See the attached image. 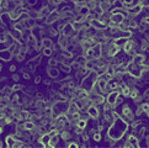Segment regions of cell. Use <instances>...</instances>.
<instances>
[{
	"label": "cell",
	"instance_id": "1",
	"mask_svg": "<svg viewBox=\"0 0 149 148\" xmlns=\"http://www.w3.org/2000/svg\"><path fill=\"white\" fill-rule=\"evenodd\" d=\"M128 121H126L124 119H122V116H118L113 120V122L110 125V130L107 132V137L106 140L107 142L110 140H113V141H120L122 136L126 133L128 128Z\"/></svg>",
	"mask_w": 149,
	"mask_h": 148
},
{
	"label": "cell",
	"instance_id": "2",
	"mask_svg": "<svg viewBox=\"0 0 149 148\" xmlns=\"http://www.w3.org/2000/svg\"><path fill=\"white\" fill-rule=\"evenodd\" d=\"M97 77H99V75H97V73L95 71H91L90 73H87L85 75V78H83V79H81V83H80L81 88H84V89H86V90L90 91L92 84H94V83L97 80Z\"/></svg>",
	"mask_w": 149,
	"mask_h": 148
},
{
	"label": "cell",
	"instance_id": "3",
	"mask_svg": "<svg viewBox=\"0 0 149 148\" xmlns=\"http://www.w3.org/2000/svg\"><path fill=\"white\" fill-rule=\"evenodd\" d=\"M124 17H126V14L122 12V11L111 14L110 20H109V22H107V26H110V27H117L120 24H122V22H123Z\"/></svg>",
	"mask_w": 149,
	"mask_h": 148
},
{
	"label": "cell",
	"instance_id": "4",
	"mask_svg": "<svg viewBox=\"0 0 149 148\" xmlns=\"http://www.w3.org/2000/svg\"><path fill=\"white\" fill-rule=\"evenodd\" d=\"M59 16H60V11L58 10V9H53V10L49 12V15L44 18L46 25L52 26L53 24H55V22L59 20Z\"/></svg>",
	"mask_w": 149,
	"mask_h": 148
},
{
	"label": "cell",
	"instance_id": "5",
	"mask_svg": "<svg viewBox=\"0 0 149 148\" xmlns=\"http://www.w3.org/2000/svg\"><path fill=\"white\" fill-rule=\"evenodd\" d=\"M121 116H122L126 121H129V122H132L133 120H134V112L132 111V109L129 108V105L127 104H124L122 106V111H121Z\"/></svg>",
	"mask_w": 149,
	"mask_h": 148
},
{
	"label": "cell",
	"instance_id": "6",
	"mask_svg": "<svg viewBox=\"0 0 149 148\" xmlns=\"http://www.w3.org/2000/svg\"><path fill=\"white\" fill-rule=\"evenodd\" d=\"M134 48H136V41H133L131 38L126 40L124 43H123V51L126 54H136V51H134Z\"/></svg>",
	"mask_w": 149,
	"mask_h": 148
},
{
	"label": "cell",
	"instance_id": "7",
	"mask_svg": "<svg viewBox=\"0 0 149 148\" xmlns=\"http://www.w3.org/2000/svg\"><path fill=\"white\" fill-rule=\"evenodd\" d=\"M123 147L126 148H131V147H134V148H138L139 147V140L132 133V135H128L127 138H126V142L123 143Z\"/></svg>",
	"mask_w": 149,
	"mask_h": 148
},
{
	"label": "cell",
	"instance_id": "8",
	"mask_svg": "<svg viewBox=\"0 0 149 148\" xmlns=\"http://www.w3.org/2000/svg\"><path fill=\"white\" fill-rule=\"evenodd\" d=\"M21 12H22V9L21 6H16L14 10H10V11H8V17H9V20H10L11 22H15L18 20V17H20L21 15Z\"/></svg>",
	"mask_w": 149,
	"mask_h": 148
},
{
	"label": "cell",
	"instance_id": "9",
	"mask_svg": "<svg viewBox=\"0 0 149 148\" xmlns=\"http://www.w3.org/2000/svg\"><path fill=\"white\" fill-rule=\"evenodd\" d=\"M86 112L87 115H89V117L92 119V120H97L100 117V111H99V106H96V105H90L89 108H87L86 110Z\"/></svg>",
	"mask_w": 149,
	"mask_h": 148
},
{
	"label": "cell",
	"instance_id": "10",
	"mask_svg": "<svg viewBox=\"0 0 149 148\" xmlns=\"http://www.w3.org/2000/svg\"><path fill=\"white\" fill-rule=\"evenodd\" d=\"M121 94L120 91L117 90H112V91H110L107 95H105L106 96V103H109L111 106H112V109H115V103H116V99H117V96Z\"/></svg>",
	"mask_w": 149,
	"mask_h": 148
},
{
	"label": "cell",
	"instance_id": "11",
	"mask_svg": "<svg viewBox=\"0 0 149 148\" xmlns=\"http://www.w3.org/2000/svg\"><path fill=\"white\" fill-rule=\"evenodd\" d=\"M144 59H146V54L144 53H136V54H133L131 61L133 64H136V66H143Z\"/></svg>",
	"mask_w": 149,
	"mask_h": 148
},
{
	"label": "cell",
	"instance_id": "12",
	"mask_svg": "<svg viewBox=\"0 0 149 148\" xmlns=\"http://www.w3.org/2000/svg\"><path fill=\"white\" fill-rule=\"evenodd\" d=\"M102 119H104L109 125L112 123V122H113V120H115V116H113V109L105 110V111H104V114H102Z\"/></svg>",
	"mask_w": 149,
	"mask_h": 148
},
{
	"label": "cell",
	"instance_id": "13",
	"mask_svg": "<svg viewBox=\"0 0 149 148\" xmlns=\"http://www.w3.org/2000/svg\"><path fill=\"white\" fill-rule=\"evenodd\" d=\"M17 141H18V136H16V135H9L5 138V146L9 147V148H14Z\"/></svg>",
	"mask_w": 149,
	"mask_h": 148
},
{
	"label": "cell",
	"instance_id": "14",
	"mask_svg": "<svg viewBox=\"0 0 149 148\" xmlns=\"http://www.w3.org/2000/svg\"><path fill=\"white\" fill-rule=\"evenodd\" d=\"M49 140H51V136L48 132H43L42 133V136L38 138V143L42 146V147H49Z\"/></svg>",
	"mask_w": 149,
	"mask_h": 148
},
{
	"label": "cell",
	"instance_id": "15",
	"mask_svg": "<svg viewBox=\"0 0 149 148\" xmlns=\"http://www.w3.org/2000/svg\"><path fill=\"white\" fill-rule=\"evenodd\" d=\"M14 58V56L11 53L10 49H4V51H0V59H1L3 62H10L11 59Z\"/></svg>",
	"mask_w": 149,
	"mask_h": 148
},
{
	"label": "cell",
	"instance_id": "16",
	"mask_svg": "<svg viewBox=\"0 0 149 148\" xmlns=\"http://www.w3.org/2000/svg\"><path fill=\"white\" fill-rule=\"evenodd\" d=\"M47 69V74L48 77L51 78V79H57V78L59 77V69L57 67H47L46 68Z\"/></svg>",
	"mask_w": 149,
	"mask_h": 148
},
{
	"label": "cell",
	"instance_id": "17",
	"mask_svg": "<svg viewBox=\"0 0 149 148\" xmlns=\"http://www.w3.org/2000/svg\"><path fill=\"white\" fill-rule=\"evenodd\" d=\"M53 43L54 42H53L52 37H49V36L42 37V40H41V45H42V47H43V48H52Z\"/></svg>",
	"mask_w": 149,
	"mask_h": 148
},
{
	"label": "cell",
	"instance_id": "18",
	"mask_svg": "<svg viewBox=\"0 0 149 148\" xmlns=\"http://www.w3.org/2000/svg\"><path fill=\"white\" fill-rule=\"evenodd\" d=\"M132 131H133V135L136 136L139 141H141L142 138L144 137V135H146V132H147V127H146V126H142L139 130H138V128H134V130H132Z\"/></svg>",
	"mask_w": 149,
	"mask_h": 148
},
{
	"label": "cell",
	"instance_id": "19",
	"mask_svg": "<svg viewBox=\"0 0 149 148\" xmlns=\"http://www.w3.org/2000/svg\"><path fill=\"white\" fill-rule=\"evenodd\" d=\"M87 73H90V71H87L85 67H80V68L77 69L75 78H77V79H83V78H85V75H86Z\"/></svg>",
	"mask_w": 149,
	"mask_h": 148
},
{
	"label": "cell",
	"instance_id": "20",
	"mask_svg": "<svg viewBox=\"0 0 149 148\" xmlns=\"http://www.w3.org/2000/svg\"><path fill=\"white\" fill-rule=\"evenodd\" d=\"M24 25H25V29H27V30H32L33 27L37 26V20H36V18L29 17L27 20L24 21Z\"/></svg>",
	"mask_w": 149,
	"mask_h": 148
},
{
	"label": "cell",
	"instance_id": "21",
	"mask_svg": "<svg viewBox=\"0 0 149 148\" xmlns=\"http://www.w3.org/2000/svg\"><path fill=\"white\" fill-rule=\"evenodd\" d=\"M59 137L62 138L64 142H68V141L72 138V132H70V130L64 128L63 131H60V132H59Z\"/></svg>",
	"mask_w": 149,
	"mask_h": 148
},
{
	"label": "cell",
	"instance_id": "22",
	"mask_svg": "<svg viewBox=\"0 0 149 148\" xmlns=\"http://www.w3.org/2000/svg\"><path fill=\"white\" fill-rule=\"evenodd\" d=\"M73 26H72V22H67V24H64L63 26V30L62 32H59V34H63V35H66L67 37H69L72 35V32H73Z\"/></svg>",
	"mask_w": 149,
	"mask_h": 148
},
{
	"label": "cell",
	"instance_id": "23",
	"mask_svg": "<svg viewBox=\"0 0 149 148\" xmlns=\"http://www.w3.org/2000/svg\"><path fill=\"white\" fill-rule=\"evenodd\" d=\"M52 11L51 9L48 8V5H43L42 6L40 10H38V12H40V18H46L48 15H49V12Z\"/></svg>",
	"mask_w": 149,
	"mask_h": 148
},
{
	"label": "cell",
	"instance_id": "24",
	"mask_svg": "<svg viewBox=\"0 0 149 148\" xmlns=\"http://www.w3.org/2000/svg\"><path fill=\"white\" fill-rule=\"evenodd\" d=\"M58 43L62 46V48H67V46L69 45L68 37H67L66 35H63V34H59V35H58Z\"/></svg>",
	"mask_w": 149,
	"mask_h": 148
},
{
	"label": "cell",
	"instance_id": "25",
	"mask_svg": "<svg viewBox=\"0 0 149 148\" xmlns=\"http://www.w3.org/2000/svg\"><path fill=\"white\" fill-rule=\"evenodd\" d=\"M9 11V1L8 0H0V15L8 14Z\"/></svg>",
	"mask_w": 149,
	"mask_h": 148
},
{
	"label": "cell",
	"instance_id": "26",
	"mask_svg": "<svg viewBox=\"0 0 149 148\" xmlns=\"http://www.w3.org/2000/svg\"><path fill=\"white\" fill-rule=\"evenodd\" d=\"M11 27H12L14 30L20 31V32H22L24 30H26V29H25V25H24V21H15V22H12Z\"/></svg>",
	"mask_w": 149,
	"mask_h": 148
},
{
	"label": "cell",
	"instance_id": "27",
	"mask_svg": "<svg viewBox=\"0 0 149 148\" xmlns=\"http://www.w3.org/2000/svg\"><path fill=\"white\" fill-rule=\"evenodd\" d=\"M4 42L8 45L9 48H10L11 46L15 43V40H14V37H12V35L10 34V32H6V34H5V38H4Z\"/></svg>",
	"mask_w": 149,
	"mask_h": 148
},
{
	"label": "cell",
	"instance_id": "28",
	"mask_svg": "<svg viewBox=\"0 0 149 148\" xmlns=\"http://www.w3.org/2000/svg\"><path fill=\"white\" fill-rule=\"evenodd\" d=\"M92 52H94V58H100L101 57V45L96 43L92 46Z\"/></svg>",
	"mask_w": 149,
	"mask_h": 148
},
{
	"label": "cell",
	"instance_id": "29",
	"mask_svg": "<svg viewBox=\"0 0 149 148\" xmlns=\"http://www.w3.org/2000/svg\"><path fill=\"white\" fill-rule=\"evenodd\" d=\"M86 61H87V59L85 58V56H84V54H79V56H77V57H75V62H77L80 67H84V66H85Z\"/></svg>",
	"mask_w": 149,
	"mask_h": 148
},
{
	"label": "cell",
	"instance_id": "30",
	"mask_svg": "<svg viewBox=\"0 0 149 148\" xmlns=\"http://www.w3.org/2000/svg\"><path fill=\"white\" fill-rule=\"evenodd\" d=\"M24 127H25V130H27V131H31L33 127H36V125H35V122L33 121H31V120H25L24 122Z\"/></svg>",
	"mask_w": 149,
	"mask_h": 148
},
{
	"label": "cell",
	"instance_id": "31",
	"mask_svg": "<svg viewBox=\"0 0 149 148\" xmlns=\"http://www.w3.org/2000/svg\"><path fill=\"white\" fill-rule=\"evenodd\" d=\"M60 140L59 135H55V136H51V140H49V147H55L58 145V142Z\"/></svg>",
	"mask_w": 149,
	"mask_h": 148
},
{
	"label": "cell",
	"instance_id": "32",
	"mask_svg": "<svg viewBox=\"0 0 149 148\" xmlns=\"http://www.w3.org/2000/svg\"><path fill=\"white\" fill-rule=\"evenodd\" d=\"M138 95H139V89H138L137 86H133L132 89H131V92H129V96H128V98H131V99L133 100V99H136Z\"/></svg>",
	"mask_w": 149,
	"mask_h": 148
},
{
	"label": "cell",
	"instance_id": "33",
	"mask_svg": "<svg viewBox=\"0 0 149 148\" xmlns=\"http://www.w3.org/2000/svg\"><path fill=\"white\" fill-rule=\"evenodd\" d=\"M59 54H62L63 57H66V58H74L73 52H70V51L67 49V48H63L62 51H60V53H59Z\"/></svg>",
	"mask_w": 149,
	"mask_h": 148
},
{
	"label": "cell",
	"instance_id": "34",
	"mask_svg": "<svg viewBox=\"0 0 149 148\" xmlns=\"http://www.w3.org/2000/svg\"><path fill=\"white\" fill-rule=\"evenodd\" d=\"M58 64H59V62H58L57 57H54V56L49 57V59H48V66H49V67H57Z\"/></svg>",
	"mask_w": 149,
	"mask_h": 148
},
{
	"label": "cell",
	"instance_id": "35",
	"mask_svg": "<svg viewBox=\"0 0 149 148\" xmlns=\"http://www.w3.org/2000/svg\"><path fill=\"white\" fill-rule=\"evenodd\" d=\"M1 91H3V95H4V96H9V98H10L11 94L14 92V91H12V88H11V86H9V85H6Z\"/></svg>",
	"mask_w": 149,
	"mask_h": 148
},
{
	"label": "cell",
	"instance_id": "36",
	"mask_svg": "<svg viewBox=\"0 0 149 148\" xmlns=\"http://www.w3.org/2000/svg\"><path fill=\"white\" fill-rule=\"evenodd\" d=\"M75 125H77L78 127H80V128H84V130H85V128L87 127V121H86V120H83V119H79V120H78V122H77Z\"/></svg>",
	"mask_w": 149,
	"mask_h": 148
},
{
	"label": "cell",
	"instance_id": "37",
	"mask_svg": "<svg viewBox=\"0 0 149 148\" xmlns=\"http://www.w3.org/2000/svg\"><path fill=\"white\" fill-rule=\"evenodd\" d=\"M27 12H29V16L32 17V18H36V20H37V18H40V12H38V10H32V9H30V10L27 11Z\"/></svg>",
	"mask_w": 149,
	"mask_h": 148
},
{
	"label": "cell",
	"instance_id": "38",
	"mask_svg": "<svg viewBox=\"0 0 149 148\" xmlns=\"http://www.w3.org/2000/svg\"><path fill=\"white\" fill-rule=\"evenodd\" d=\"M42 52H43V56H46V57H52V56H54V52L52 48H43L42 49Z\"/></svg>",
	"mask_w": 149,
	"mask_h": 148
},
{
	"label": "cell",
	"instance_id": "39",
	"mask_svg": "<svg viewBox=\"0 0 149 148\" xmlns=\"http://www.w3.org/2000/svg\"><path fill=\"white\" fill-rule=\"evenodd\" d=\"M89 11H90V10H89V8H87L86 5L81 6V8L78 10V12H79V14H81V15H84V16H86L87 14H89Z\"/></svg>",
	"mask_w": 149,
	"mask_h": 148
},
{
	"label": "cell",
	"instance_id": "40",
	"mask_svg": "<svg viewBox=\"0 0 149 148\" xmlns=\"http://www.w3.org/2000/svg\"><path fill=\"white\" fill-rule=\"evenodd\" d=\"M60 68H62V71L64 72V73H70L73 69H72V67L69 66V64H63V63H60Z\"/></svg>",
	"mask_w": 149,
	"mask_h": 148
},
{
	"label": "cell",
	"instance_id": "41",
	"mask_svg": "<svg viewBox=\"0 0 149 148\" xmlns=\"http://www.w3.org/2000/svg\"><path fill=\"white\" fill-rule=\"evenodd\" d=\"M52 49H53V52H54V54H55V53H60V51H62L63 48H62V46H60V45L57 42V43H53Z\"/></svg>",
	"mask_w": 149,
	"mask_h": 148
},
{
	"label": "cell",
	"instance_id": "42",
	"mask_svg": "<svg viewBox=\"0 0 149 148\" xmlns=\"http://www.w3.org/2000/svg\"><path fill=\"white\" fill-rule=\"evenodd\" d=\"M29 17H30V16H29V12H27V11H22L17 21H25V20H27Z\"/></svg>",
	"mask_w": 149,
	"mask_h": 148
},
{
	"label": "cell",
	"instance_id": "43",
	"mask_svg": "<svg viewBox=\"0 0 149 148\" xmlns=\"http://www.w3.org/2000/svg\"><path fill=\"white\" fill-rule=\"evenodd\" d=\"M12 91H20V90H24L25 89V86L24 85H21V84H18V83H16L15 85H12Z\"/></svg>",
	"mask_w": 149,
	"mask_h": 148
},
{
	"label": "cell",
	"instance_id": "44",
	"mask_svg": "<svg viewBox=\"0 0 149 148\" xmlns=\"http://www.w3.org/2000/svg\"><path fill=\"white\" fill-rule=\"evenodd\" d=\"M143 100H144V98H143V95H141V94H139V95L137 96V98H136V99H133V103H134V104H136V105H141V104L143 103Z\"/></svg>",
	"mask_w": 149,
	"mask_h": 148
},
{
	"label": "cell",
	"instance_id": "45",
	"mask_svg": "<svg viewBox=\"0 0 149 148\" xmlns=\"http://www.w3.org/2000/svg\"><path fill=\"white\" fill-rule=\"evenodd\" d=\"M6 32H9V29L5 24H0V35H5Z\"/></svg>",
	"mask_w": 149,
	"mask_h": 148
},
{
	"label": "cell",
	"instance_id": "46",
	"mask_svg": "<svg viewBox=\"0 0 149 148\" xmlns=\"http://www.w3.org/2000/svg\"><path fill=\"white\" fill-rule=\"evenodd\" d=\"M92 138H94V141L100 142L102 140V136H101L100 132H95V133H92Z\"/></svg>",
	"mask_w": 149,
	"mask_h": 148
},
{
	"label": "cell",
	"instance_id": "47",
	"mask_svg": "<svg viewBox=\"0 0 149 148\" xmlns=\"http://www.w3.org/2000/svg\"><path fill=\"white\" fill-rule=\"evenodd\" d=\"M141 123H142L141 120H133V121H132V126H131V128H132V130L137 128V127H138Z\"/></svg>",
	"mask_w": 149,
	"mask_h": 148
},
{
	"label": "cell",
	"instance_id": "48",
	"mask_svg": "<svg viewBox=\"0 0 149 148\" xmlns=\"http://www.w3.org/2000/svg\"><path fill=\"white\" fill-rule=\"evenodd\" d=\"M121 104H123V96L120 94V95L117 96V99H116V103H115V108H116V106H117V105H121Z\"/></svg>",
	"mask_w": 149,
	"mask_h": 148
},
{
	"label": "cell",
	"instance_id": "49",
	"mask_svg": "<svg viewBox=\"0 0 149 148\" xmlns=\"http://www.w3.org/2000/svg\"><path fill=\"white\" fill-rule=\"evenodd\" d=\"M25 57H26V56L21 54V53H18V54H17V56H15V57H14V58H15L17 62H22V61H24V59H25Z\"/></svg>",
	"mask_w": 149,
	"mask_h": 148
},
{
	"label": "cell",
	"instance_id": "50",
	"mask_svg": "<svg viewBox=\"0 0 149 148\" xmlns=\"http://www.w3.org/2000/svg\"><path fill=\"white\" fill-rule=\"evenodd\" d=\"M11 79H12V82L17 83L18 80H20V75H18L17 73H12V74H11Z\"/></svg>",
	"mask_w": 149,
	"mask_h": 148
},
{
	"label": "cell",
	"instance_id": "51",
	"mask_svg": "<svg viewBox=\"0 0 149 148\" xmlns=\"http://www.w3.org/2000/svg\"><path fill=\"white\" fill-rule=\"evenodd\" d=\"M67 147H69V148H72V147L77 148V147H79V143L78 142H68L67 143Z\"/></svg>",
	"mask_w": 149,
	"mask_h": 148
},
{
	"label": "cell",
	"instance_id": "52",
	"mask_svg": "<svg viewBox=\"0 0 149 148\" xmlns=\"http://www.w3.org/2000/svg\"><path fill=\"white\" fill-rule=\"evenodd\" d=\"M142 114H144V112H143V110H142L141 106L138 105V108H137V110H136V112H134V115H137V116H141Z\"/></svg>",
	"mask_w": 149,
	"mask_h": 148
},
{
	"label": "cell",
	"instance_id": "53",
	"mask_svg": "<svg viewBox=\"0 0 149 148\" xmlns=\"http://www.w3.org/2000/svg\"><path fill=\"white\" fill-rule=\"evenodd\" d=\"M9 47H8V45L4 42V41H1V42H0V51H4V49H8Z\"/></svg>",
	"mask_w": 149,
	"mask_h": 148
},
{
	"label": "cell",
	"instance_id": "54",
	"mask_svg": "<svg viewBox=\"0 0 149 148\" xmlns=\"http://www.w3.org/2000/svg\"><path fill=\"white\" fill-rule=\"evenodd\" d=\"M41 80H42V78H41V75H36L35 77V84H40V83H41Z\"/></svg>",
	"mask_w": 149,
	"mask_h": 148
},
{
	"label": "cell",
	"instance_id": "55",
	"mask_svg": "<svg viewBox=\"0 0 149 148\" xmlns=\"http://www.w3.org/2000/svg\"><path fill=\"white\" fill-rule=\"evenodd\" d=\"M37 1H38V0H27V4H29L30 6H33V5H36Z\"/></svg>",
	"mask_w": 149,
	"mask_h": 148
},
{
	"label": "cell",
	"instance_id": "56",
	"mask_svg": "<svg viewBox=\"0 0 149 148\" xmlns=\"http://www.w3.org/2000/svg\"><path fill=\"white\" fill-rule=\"evenodd\" d=\"M16 66H15V64H12V66H10V67H9V71H10L11 73H15L16 72Z\"/></svg>",
	"mask_w": 149,
	"mask_h": 148
},
{
	"label": "cell",
	"instance_id": "57",
	"mask_svg": "<svg viewBox=\"0 0 149 148\" xmlns=\"http://www.w3.org/2000/svg\"><path fill=\"white\" fill-rule=\"evenodd\" d=\"M143 98H144V99H149V88H148V89H146V91H144Z\"/></svg>",
	"mask_w": 149,
	"mask_h": 148
},
{
	"label": "cell",
	"instance_id": "58",
	"mask_svg": "<svg viewBox=\"0 0 149 148\" xmlns=\"http://www.w3.org/2000/svg\"><path fill=\"white\" fill-rule=\"evenodd\" d=\"M43 83H44L46 85H51V84H52V80H51V79H44Z\"/></svg>",
	"mask_w": 149,
	"mask_h": 148
},
{
	"label": "cell",
	"instance_id": "59",
	"mask_svg": "<svg viewBox=\"0 0 149 148\" xmlns=\"http://www.w3.org/2000/svg\"><path fill=\"white\" fill-rule=\"evenodd\" d=\"M143 21H144V22H147V24L149 25V16H146V17H144V18H143Z\"/></svg>",
	"mask_w": 149,
	"mask_h": 148
},
{
	"label": "cell",
	"instance_id": "60",
	"mask_svg": "<svg viewBox=\"0 0 149 148\" xmlns=\"http://www.w3.org/2000/svg\"><path fill=\"white\" fill-rule=\"evenodd\" d=\"M4 132V126H0V135Z\"/></svg>",
	"mask_w": 149,
	"mask_h": 148
},
{
	"label": "cell",
	"instance_id": "61",
	"mask_svg": "<svg viewBox=\"0 0 149 148\" xmlns=\"http://www.w3.org/2000/svg\"><path fill=\"white\" fill-rule=\"evenodd\" d=\"M4 146H5V143H4L3 141H0V147H4Z\"/></svg>",
	"mask_w": 149,
	"mask_h": 148
},
{
	"label": "cell",
	"instance_id": "62",
	"mask_svg": "<svg viewBox=\"0 0 149 148\" xmlns=\"http://www.w3.org/2000/svg\"><path fill=\"white\" fill-rule=\"evenodd\" d=\"M60 1H62V3H63V1H68V0H60Z\"/></svg>",
	"mask_w": 149,
	"mask_h": 148
}]
</instances>
